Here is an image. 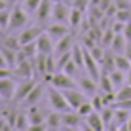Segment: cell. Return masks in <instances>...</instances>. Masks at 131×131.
<instances>
[{"label": "cell", "mask_w": 131, "mask_h": 131, "mask_svg": "<svg viewBox=\"0 0 131 131\" xmlns=\"http://www.w3.org/2000/svg\"><path fill=\"white\" fill-rule=\"evenodd\" d=\"M110 80H112V84H114V88H116V89H120L122 85L127 84V72L116 69L114 72H110Z\"/></svg>", "instance_id": "cell-23"}, {"label": "cell", "mask_w": 131, "mask_h": 131, "mask_svg": "<svg viewBox=\"0 0 131 131\" xmlns=\"http://www.w3.org/2000/svg\"><path fill=\"white\" fill-rule=\"evenodd\" d=\"M48 99H49V105H51L53 110L57 112H67V110H72L69 101H67L65 93H63V89L59 88H53V85H49L48 88Z\"/></svg>", "instance_id": "cell-1"}, {"label": "cell", "mask_w": 131, "mask_h": 131, "mask_svg": "<svg viewBox=\"0 0 131 131\" xmlns=\"http://www.w3.org/2000/svg\"><path fill=\"white\" fill-rule=\"evenodd\" d=\"M36 48H38V53H46V55H49V53L55 51V42H53V38L44 30V32L36 38Z\"/></svg>", "instance_id": "cell-8"}, {"label": "cell", "mask_w": 131, "mask_h": 131, "mask_svg": "<svg viewBox=\"0 0 131 131\" xmlns=\"http://www.w3.org/2000/svg\"><path fill=\"white\" fill-rule=\"evenodd\" d=\"M8 8H12V2H10V0H0V12H2V10H8Z\"/></svg>", "instance_id": "cell-42"}, {"label": "cell", "mask_w": 131, "mask_h": 131, "mask_svg": "<svg viewBox=\"0 0 131 131\" xmlns=\"http://www.w3.org/2000/svg\"><path fill=\"white\" fill-rule=\"evenodd\" d=\"M84 120H85V118H82V116H80L76 110H67V112H63V125H72V127H82Z\"/></svg>", "instance_id": "cell-14"}, {"label": "cell", "mask_w": 131, "mask_h": 131, "mask_svg": "<svg viewBox=\"0 0 131 131\" xmlns=\"http://www.w3.org/2000/svg\"><path fill=\"white\" fill-rule=\"evenodd\" d=\"M15 82L10 78H0V97L4 101H13V95H15Z\"/></svg>", "instance_id": "cell-10"}, {"label": "cell", "mask_w": 131, "mask_h": 131, "mask_svg": "<svg viewBox=\"0 0 131 131\" xmlns=\"http://www.w3.org/2000/svg\"><path fill=\"white\" fill-rule=\"evenodd\" d=\"M63 93H65V97H67V101H69V105L72 110H78L80 106L84 105L85 101H88V95H85L84 91H78V88H72V89H63Z\"/></svg>", "instance_id": "cell-4"}, {"label": "cell", "mask_w": 131, "mask_h": 131, "mask_svg": "<svg viewBox=\"0 0 131 131\" xmlns=\"http://www.w3.org/2000/svg\"><path fill=\"white\" fill-rule=\"evenodd\" d=\"M13 131H19V129H13Z\"/></svg>", "instance_id": "cell-55"}, {"label": "cell", "mask_w": 131, "mask_h": 131, "mask_svg": "<svg viewBox=\"0 0 131 131\" xmlns=\"http://www.w3.org/2000/svg\"><path fill=\"white\" fill-rule=\"evenodd\" d=\"M91 105H93V108H95L97 112H101L103 108L106 106V105H105V101H103V95H101V91H99V93H95V95L91 97Z\"/></svg>", "instance_id": "cell-32"}, {"label": "cell", "mask_w": 131, "mask_h": 131, "mask_svg": "<svg viewBox=\"0 0 131 131\" xmlns=\"http://www.w3.org/2000/svg\"><path fill=\"white\" fill-rule=\"evenodd\" d=\"M0 69H10V65H8L6 57L2 55V51H0Z\"/></svg>", "instance_id": "cell-41"}, {"label": "cell", "mask_w": 131, "mask_h": 131, "mask_svg": "<svg viewBox=\"0 0 131 131\" xmlns=\"http://www.w3.org/2000/svg\"><path fill=\"white\" fill-rule=\"evenodd\" d=\"M125 57H127V59L131 61V40H127V46H125Z\"/></svg>", "instance_id": "cell-43"}, {"label": "cell", "mask_w": 131, "mask_h": 131, "mask_svg": "<svg viewBox=\"0 0 131 131\" xmlns=\"http://www.w3.org/2000/svg\"><path fill=\"white\" fill-rule=\"evenodd\" d=\"M116 99H131V85L125 84L120 89H116Z\"/></svg>", "instance_id": "cell-33"}, {"label": "cell", "mask_w": 131, "mask_h": 131, "mask_svg": "<svg viewBox=\"0 0 131 131\" xmlns=\"http://www.w3.org/2000/svg\"><path fill=\"white\" fill-rule=\"evenodd\" d=\"M42 97H44V85H42V84H36L34 88H32V91L29 93V97L23 101V105H25V106L38 105V103L42 101Z\"/></svg>", "instance_id": "cell-15"}, {"label": "cell", "mask_w": 131, "mask_h": 131, "mask_svg": "<svg viewBox=\"0 0 131 131\" xmlns=\"http://www.w3.org/2000/svg\"><path fill=\"white\" fill-rule=\"evenodd\" d=\"M46 59H48V55H46V53H38V55H36L34 59H32L36 76H42V78H46V74H48V65H46Z\"/></svg>", "instance_id": "cell-18"}, {"label": "cell", "mask_w": 131, "mask_h": 131, "mask_svg": "<svg viewBox=\"0 0 131 131\" xmlns=\"http://www.w3.org/2000/svg\"><path fill=\"white\" fill-rule=\"evenodd\" d=\"M72 6L78 8V10H88L89 6H91V0H72Z\"/></svg>", "instance_id": "cell-35"}, {"label": "cell", "mask_w": 131, "mask_h": 131, "mask_svg": "<svg viewBox=\"0 0 131 131\" xmlns=\"http://www.w3.org/2000/svg\"><path fill=\"white\" fill-rule=\"evenodd\" d=\"M114 112H116V124H127L129 118H131V110H127V108H114Z\"/></svg>", "instance_id": "cell-29"}, {"label": "cell", "mask_w": 131, "mask_h": 131, "mask_svg": "<svg viewBox=\"0 0 131 131\" xmlns=\"http://www.w3.org/2000/svg\"><path fill=\"white\" fill-rule=\"evenodd\" d=\"M114 4L118 10H129L131 8V0H114Z\"/></svg>", "instance_id": "cell-36"}, {"label": "cell", "mask_w": 131, "mask_h": 131, "mask_svg": "<svg viewBox=\"0 0 131 131\" xmlns=\"http://www.w3.org/2000/svg\"><path fill=\"white\" fill-rule=\"evenodd\" d=\"M78 88L84 89L85 95L93 97L97 93V89H99V82L95 78H91V76H80V78H78Z\"/></svg>", "instance_id": "cell-11"}, {"label": "cell", "mask_w": 131, "mask_h": 131, "mask_svg": "<svg viewBox=\"0 0 131 131\" xmlns=\"http://www.w3.org/2000/svg\"><path fill=\"white\" fill-rule=\"evenodd\" d=\"M0 42H2V38H0Z\"/></svg>", "instance_id": "cell-57"}, {"label": "cell", "mask_w": 131, "mask_h": 131, "mask_svg": "<svg viewBox=\"0 0 131 131\" xmlns=\"http://www.w3.org/2000/svg\"><path fill=\"white\" fill-rule=\"evenodd\" d=\"M4 36H6V30H4L2 27H0V38H4Z\"/></svg>", "instance_id": "cell-47"}, {"label": "cell", "mask_w": 131, "mask_h": 131, "mask_svg": "<svg viewBox=\"0 0 131 131\" xmlns=\"http://www.w3.org/2000/svg\"><path fill=\"white\" fill-rule=\"evenodd\" d=\"M30 125L29 122V114L27 112H17V118H15V127L13 129H19V131H27Z\"/></svg>", "instance_id": "cell-27"}, {"label": "cell", "mask_w": 131, "mask_h": 131, "mask_svg": "<svg viewBox=\"0 0 131 131\" xmlns=\"http://www.w3.org/2000/svg\"><path fill=\"white\" fill-rule=\"evenodd\" d=\"M99 91L101 93L116 91L114 84H112V80H110V74H101V78H99Z\"/></svg>", "instance_id": "cell-25"}, {"label": "cell", "mask_w": 131, "mask_h": 131, "mask_svg": "<svg viewBox=\"0 0 131 131\" xmlns=\"http://www.w3.org/2000/svg\"><path fill=\"white\" fill-rule=\"evenodd\" d=\"M44 30H46V29H42V27H38V25H32V27H25V29H21V30H19V42H21V46L30 44V42H36V38H38Z\"/></svg>", "instance_id": "cell-6"}, {"label": "cell", "mask_w": 131, "mask_h": 131, "mask_svg": "<svg viewBox=\"0 0 131 131\" xmlns=\"http://www.w3.org/2000/svg\"><path fill=\"white\" fill-rule=\"evenodd\" d=\"M82 131H95V129H93L89 124H85V122H84V124H82Z\"/></svg>", "instance_id": "cell-46"}, {"label": "cell", "mask_w": 131, "mask_h": 131, "mask_svg": "<svg viewBox=\"0 0 131 131\" xmlns=\"http://www.w3.org/2000/svg\"><path fill=\"white\" fill-rule=\"evenodd\" d=\"M0 51H2L4 57H6L10 69H15V67H17V51H15V49H10V48H6V46L0 44Z\"/></svg>", "instance_id": "cell-24"}, {"label": "cell", "mask_w": 131, "mask_h": 131, "mask_svg": "<svg viewBox=\"0 0 131 131\" xmlns=\"http://www.w3.org/2000/svg\"><path fill=\"white\" fill-rule=\"evenodd\" d=\"M27 23H29V13L25 12V8L21 6V4H13L12 8V21H10V27H8V30H21L25 29Z\"/></svg>", "instance_id": "cell-3"}, {"label": "cell", "mask_w": 131, "mask_h": 131, "mask_svg": "<svg viewBox=\"0 0 131 131\" xmlns=\"http://www.w3.org/2000/svg\"><path fill=\"white\" fill-rule=\"evenodd\" d=\"M10 2H12V4H17V2H21V0H10Z\"/></svg>", "instance_id": "cell-51"}, {"label": "cell", "mask_w": 131, "mask_h": 131, "mask_svg": "<svg viewBox=\"0 0 131 131\" xmlns=\"http://www.w3.org/2000/svg\"><path fill=\"white\" fill-rule=\"evenodd\" d=\"M2 120H4V110L0 108V122H2Z\"/></svg>", "instance_id": "cell-50"}, {"label": "cell", "mask_w": 131, "mask_h": 131, "mask_svg": "<svg viewBox=\"0 0 131 131\" xmlns=\"http://www.w3.org/2000/svg\"><path fill=\"white\" fill-rule=\"evenodd\" d=\"M46 82L53 88H59V89H72V88H78V82H74V78L69 76L67 72H53V74H46Z\"/></svg>", "instance_id": "cell-2"}, {"label": "cell", "mask_w": 131, "mask_h": 131, "mask_svg": "<svg viewBox=\"0 0 131 131\" xmlns=\"http://www.w3.org/2000/svg\"><path fill=\"white\" fill-rule=\"evenodd\" d=\"M42 4V0H21V6L25 8V12L29 13H36V10H38V6Z\"/></svg>", "instance_id": "cell-30"}, {"label": "cell", "mask_w": 131, "mask_h": 131, "mask_svg": "<svg viewBox=\"0 0 131 131\" xmlns=\"http://www.w3.org/2000/svg\"><path fill=\"white\" fill-rule=\"evenodd\" d=\"M85 124H89L95 131H106V124L103 120L101 112H97V110H93L89 116H85Z\"/></svg>", "instance_id": "cell-16"}, {"label": "cell", "mask_w": 131, "mask_h": 131, "mask_svg": "<svg viewBox=\"0 0 131 131\" xmlns=\"http://www.w3.org/2000/svg\"><path fill=\"white\" fill-rule=\"evenodd\" d=\"M4 125H6V120H2V122H0V131L4 129Z\"/></svg>", "instance_id": "cell-48"}, {"label": "cell", "mask_w": 131, "mask_h": 131, "mask_svg": "<svg viewBox=\"0 0 131 131\" xmlns=\"http://www.w3.org/2000/svg\"><path fill=\"white\" fill-rule=\"evenodd\" d=\"M2 46H6V48H10V49H19L21 48V42H19V34H10V36H4L2 38Z\"/></svg>", "instance_id": "cell-26"}, {"label": "cell", "mask_w": 131, "mask_h": 131, "mask_svg": "<svg viewBox=\"0 0 131 131\" xmlns=\"http://www.w3.org/2000/svg\"><path fill=\"white\" fill-rule=\"evenodd\" d=\"M127 124H129V129H131V118H129V122H127Z\"/></svg>", "instance_id": "cell-53"}, {"label": "cell", "mask_w": 131, "mask_h": 131, "mask_svg": "<svg viewBox=\"0 0 131 131\" xmlns=\"http://www.w3.org/2000/svg\"><path fill=\"white\" fill-rule=\"evenodd\" d=\"M46 124H48L49 129H55V131L59 127H63V112H57V110L49 112L48 118H46Z\"/></svg>", "instance_id": "cell-21"}, {"label": "cell", "mask_w": 131, "mask_h": 131, "mask_svg": "<svg viewBox=\"0 0 131 131\" xmlns=\"http://www.w3.org/2000/svg\"><path fill=\"white\" fill-rule=\"evenodd\" d=\"M51 2H53V4H55V2H63V0H51Z\"/></svg>", "instance_id": "cell-52"}, {"label": "cell", "mask_w": 131, "mask_h": 131, "mask_svg": "<svg viewBox=\"0 0 131 131\" xmlns=\"http://www.w3.org/2000/svg\"><path fill=\"white\" fill-rule=\"evenodd\" d=\"M84 19H85V12L72 6L70 8V17H69V27L70 29H78V27L84 23Z\"/></svg>", "instance_id": "cell-19"}, {"label": "cell", "mask_w": 131, "mask_h": 131, "mask_svg": "<svg viewBox=\"0 0 131 131\" xmlns=\"http://www.w3.org/2000/svg\"><path fill=\"white\" fill-rule=\"evenodd\" d=\"M125 46H127V38L124 34H114V40L110 44V49L114 53H124L125 51Z\"/></svg>", "instance_id": "cell-22"}, {"label": "cell", "mask_w": 131, "mask_h": 131, "mask_svg": "<svg viewBox=\"0 0 131 131\" xmlns=\"http://www.w3.org/2000/svg\"><path fill=\"white\" fill-rule=\"evenodd\" d=\"M10 21H12V8H8V10H2V12H0V27H2L4 30H8V27H10Z\"/></svg>", "instance_id": "cell-31"}, {"label": "cell", "mask_w": 131, "mask_h": 131, "mask_svg": "<svg viewBox=\"0 0 131 131\" xmlns=\"http://www.w3.org/2000/svg\"><path fill=\"white\" fill-rule=\"evenodd\" d=\"M13 74H15L17 78H21V80L32 78V76L36 74V72H34V63H32V59H27V61H23V63H19V65L13 69Z\"/></svg>", "instance_id": "cell-9"}, {"label": "cell", "mask_w": 131, "mask_h": 131, "mask_svg": "<svg viewBox=\"0 0 131 131\" xmlns=\"http://www.w3.org/2000/svg\"><path fill=\"white\" fill-rule=\"evenodd\" d=\"M27 131H48V124L46 122L44 124H30Z\"/></svg>", "instance_id": "cell-37"}, {"label": "cell", "mask_w": 131, "mask_h": 131, "mask_svg": "<svg viewBox=\"0 0 131 131\" xmlns=\"http://www.w3.org/2000/svg\"><path fill=\"white\" fill-rule=\"evenodd\" d=\"M70 8L72 6L67 2H55L53 4V12H51V19L57 21V23H69Z\"/></svg>", "instance_id": "cell-5"}, {"label": "cell", "mask_w": 131, "mask_h": 131, "mask_svg": "<svg viewBox=\"0 0 131 131\" xmlns=\"http://www.w3.org/2000/svg\"><path fill=\"white\" fill-rule=\"evenodd\" d=\"M127 84H129V85H131V70H129V72H127Z\"/></svg>", "instance_id": "cell-49"}, {"label": "cell", "mask_w": 131, "mask_h": 131, "mask_svg": "<svg viewBox=\"0 0 131 131\" xmlns=\"http://www.w3.org/2000/svg\"><path fill=\"white\" fill-rule=\"evenodd\" d=\"M46 32L53 38V42H57V40H61L63 36H67L70 30H69V27H67V23H57V21H53V23L46 29Z\"/></svg>", "instance_id": "cell-13"}, {"label": "cell", "mask_w": 131, "mask_h": 131, "mask_svg": "<svg viewBox=\"0 0 131 131\" xmlns=\"http://www.w3.org/2000/svg\"><path fill=\"white\" fill-rule=\"evenodd\" d=\"M112 4H114V0H101V2H99V8H101L103 12H106Z\"/></svg>", "instance_id": "cell-38"}, {"label": "cell", "mask_w": 131, "mask_h": 131, "mask_svg": "<svg viewBox=\"0 0 131 131\" xmlns=\"http://www.w3.org/2000/svg\"><path fill=\"white\" fill-rule=\"evenodd\" d=\"M51 12H53V2L51 0H42V4L38 6L34 15L38 21H46V19H51Z\"/></svg>", "instance_id": "cell-17"}, {"label": "cell", "mask_w": 131, "mask_h": 131, "mask_svg": "<svg viewBox=\"0 0 131 131\" xmlns=\"http://www.w3.org/2000/svg\"><path fill=\"white\" fill-rule=\"evenodd\" d=\"M12 74H13L12 69H0V78H10Z\"/></svg>", "instance_id": "cell-39"}, {"label": "cell", "mask_w": 131, "mask_h": 131, "mask_svg": "<svg viewBox=\"0 0 131 131\" xmlns=\"http://www.w3.org/2000/svg\"><path fill=\"white\" fill-rule=\"evenodd\" d=\"M93 110H95V108H93V105H91V101H85L84 105L80 106L78 110H76V112H78V114L82 116V118H85V116H89V114H91Z\"/></svg>", "instance_id": "cell-34"}, {"label": "cell", "mask_w": 131, "mask_h": 131, "mask_svg": "<svg viewBox=\"0 0 131 131\" xmlns=\"http://www.w3.org/2000/svg\"><path fill=\"white\" fill-rule=\"evenodd\" d=\"M118 131H131L129 129V124H120L118 125Z\"/></svg>", "instance_id": "cell-44"}, {"label": "cell", "mask_w": 131, "mask_h": 131, "mask_svg": "<svg viewBox=\"0 0 131 131\" xmlns=\"http://www.w3.org/2000/svg\"><path fill=\"white\" fill-rule=\"evenodd\" d=\"M0 101H2V97H0Z\"/></svg>", "instance_id": "cell-56"}, {"label": "cell", "mask_w": 131, "mask_h": 131, "mask_svg": "<svg viewBox=\"0 0 131 131\" xmlns=\"http://www.w3.org/2000/svg\"><path fill=\"white\" fill-rule=\"evenodd\" d=\"M76 46V42H74V34L69 32L67 36H63L61 40H57L55 42V55H61V53H65V51H72V48Z\"/></svg>", "instance_id": "cell-12"}, {"label": "cell", "mask_w": 131, "mask_h": 131, "mask_svg": "<svg viewBox=\"0 0 131 131\" xmlns=\"http://www.w3.org/2000/svg\"><path fill=\"white\" fill-rule=\"evenodd\" d=\"M36 85V80L34 78H27L23 80L19 85L15 88V95H13V103H23L27 97H29V93L32 91V88Z\"/></svg>", "instance_id": "cell-7"}, {"label": "cell", "mask_w": 131, "mask_h": 131, "mask_svg": "<svg viewBox=\"0 0 131 131\" xmlns=\"http://www.w3.org/2000/svg\"><path fill=\"white\" fill-rule=\"evenodd\" d=\"M61 131H80V129L78 127H72V125H63Z\"/></svg>", "instance_id": "cell-45"}, {"label": "cell", "mask_w": 131, "mask_h": 131, "mask_svg": "<svg viewBox=\"0 0 131 131\" xmlns=\"http://www.w3.org/2000/svg\"><path fill=\"white\" fill-rule=\"evenodd\" d=\"M116 69L124 70V72L131 70V61L125 57V53H116Z\"/></svg>", "instance_id": "cell-28"}, {"label": "cell", "mask_w": 131, "mask_h": 131, "mask_svg": "<svg viewBox=\"0 0 131 131\" xmlns=\"http://www.w3.org/2000/svg\"><path fill=\"white\" fill-rule=\"evenodd\" d=\"M48 131H55V129H49V127H48Z\"/></svg>", "instance_id": "cell-54"}, {"label": "cell", "mask_w": 131, "mask_h": 131, "mask_svg": "<svg viewBox=\"0 0 131 131\" xmlns=\"http://www.w3.org/2000/svg\"><path fill=\"white\" fill-rule=\"evenodd\" d=\"M124 36L127 40H131V21L129 23H125V29H124Z\"/></svg>", "instance_id": "cell-40"}, {"label": "cell", "mask_w": 131, "mask_h": 131, "mask_svg": "<svg viewBox=\"0 0 131 131\" xmlns=\"http://www.w3.org/2000/svg\"><path fill=\"white\" fill-rule=\"evenodd\" d=\"M27 108H29V110H27V114H29V122H30V124H44V122H46L48 114H44V112L40 110L36 105L27 106Z\"/></svg>", "instance_id": "cell-20"}]
</instances>
